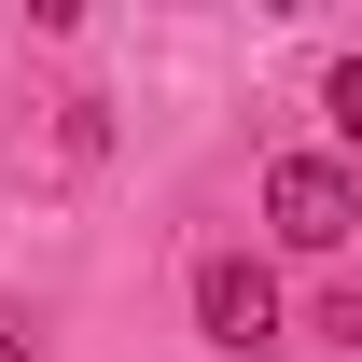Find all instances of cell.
Listing matches in <instances>:
<instances>
[{
	"label": "cell",
	"mask_w": 362,
	"mask_h": 362,
	"mask_svg": "<svg viewBox=\"0 0 362 362\" xmlns=\"http://www.w3.org/2000/svg\"><path fill=\"white\" fill-rule=\"evenodd\" d=\"M265 223H279V251H349L362 181L334 168V153H279V168H265Z\"/></svg>",
	"instance_id": "cell-1"
},
{
	"label": "cell",
	"mask_w": 362,
	"mask_h": 362,
	"mask_svg": "<svg viewBox=\"0 0 362 362\" xmlns=\"http://www.w3.org/2000/svg\"><path fill=\"white\" fill-rule=\"evenodd\" d=\"M195 334H209V349H265L279 334V279L251 265V251H209V265H195Z\"/></svg>",
	"instance_id": "cell-2"
},
{
	"label": "cell",
	"mask_w": 362,
	"mask_h": 362,
	"mask_svg": "<svg viewBox=\"0 0 362 362\" xmlns=\"http://www.w3.org/2000/svg\"><path fill=\"white\" fill-rule=\"evenodd\" d=\"M320 112H334V139L362 153V56H334V70H320Z\"/></svg>",
	"instance_id": "cell-3"
},
{
	"label": "cell",
	"mask_w": 362,
	"mask_h": 362,
	"mask_svg": "<svg viewBox=\"0 0 362 362\" xmlns=\"http://www.w3.org/2000/svg\"><path fill=\"white\" fill-rule=\"evenodd\" d=\"M0 362H28V334H14V320H0Z\"/></svg>",
	"instance_id": "cell-4"
}]
</instances>
